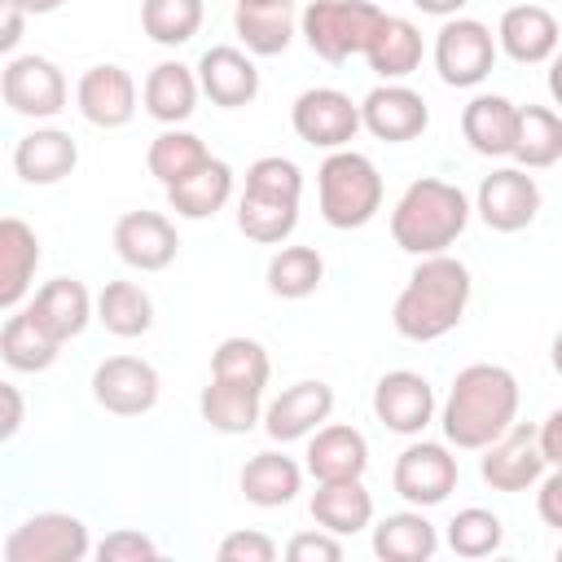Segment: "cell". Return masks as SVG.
I'll use <instances>...</instances> for the list:
<instances>
[{
    "label": "cell",
    "instance_id": "cb8c5ba5",
    "mask_svg": "<svg viewBox=\"0 0 562 562\" xmlns=\"http://www.w3.org/2000/svg\"><path fill=\"white\" fill-rule=\"evenodd\" d=\"M369 70L382 79V83H395V79H408L422 57H426V44H422V31L408 22V18H395V13H382L378 26L369 31L364 40V53Z\"/></svg>",
    "mask_w": 562,
    "mask_h": 562
},
{
    "label": "cell",
    "instance_id": "e575fe53",
    "mask_svg": "<svg viewBox=\"0 0 562 562\" xmlns=\"http://www.w3.org/2000/svg\"><path fill=\"white\" fill-rule=\"evenodd\" d=\"M373 553L382 562H426L439 553V531L422 509H400L373 527Z\"/></svg>",
    "mask_w": 562,
    "mask_h": 562
},
{
    "label": "cell",
    "instance_id": "60d3db41",
    "mask_svg": "<svg viewBox=\"0 0 562 562\" xmlns=\"http://www.w3.org/2000/svg\"><path fill=\"white\" fill-rule=\"evenodd\" d=\"M206 4L202 0H140V31L162 44V48H180L202 31Z\"/></svg>",
    "mask_w": 562,
    "mask_h": 562
},
{
    "label": "cell",
    "instance_id": "7dc6e473",
    "mask_svg": "<svg viewBox=\"0 0 562 562\" xmlns=\"http://www.w3.org/2000/svg\"><path fill=\"white\" fill-rule=\"evenodd\" d=\"M26 422V400L13 382H0V443H9Z\"/></svg>",
    "mask_w": 562,
    "mask_h": 562
},
{
    "label": "cell",
    "instance_id": "8d00e7d4",
    "mask_svg": "<svg viewBox=\"0 0 562 562\" xmlns=\"http://www.w3.org/2000/svg\"><path fill=\"white\" fill-rule=\"evenodd\" d=\"M514 167L522 171H544L562 158V119L549 105H518V127H514Z\"/></svg>",
    "mask_w": 562,
    "mask_h": 562
},
{
    "label": "cell",
    "instance_id": "1f68e13d",
    "mask_svg": "<svg viewBox=\"0 0 562 562\" xmlns=\"http://www.w3.org/2000/svg\"><path fill=\"white\" fill-rule=\"evenodd\" d=\"M228 198H233V167L224 158H206L193 176L167 184V206L180 220H211L228 206Z\"/></svg>",
    "mask_w": 562,
    "mask_h": 562
},
{
    "label": "cell",
    "instance_id": "7bdbcfd3",
    "mask_svg": "<svg viewBox=\"0 0 562 562\" xmlns=\"http://www.w3.org/2000/svg\"><path fill=\"white\" fill-rule=\"evenodd\" d=\"M92 553H97L101 562H145V558H158V544H154L145 531L119 527V531H110Z\"/></svg>",
    "mask_w": 562,
    "mask_h": 562
},
{
    "label": "cell",
    "instance_id": "5b68a950",
    "mask_svg": "<svg viewBox=\"0 0 562 562\" xmlns=\"http://www.w3.org/2000/svg\"><path fill=\"white\" fill-rule=\"evenodd\" d=\"M316 202L321 220L338 233L364 228L382 211V176L360 149H329L316 167Z\"/></svg>",
    "mask_w": 562,
    "mask_h": 562
},
{
    "label": "cell",
    "instance_id": "277c9868",
    "mask_svg": "<svg viewBox=\"0 0 562 562\" xmlns=\"http://www.w3.org/2000/svg\"><path fill=\"white\" fill-rule=\"evenodd\" d=\"M303 171L294 158L263 154L246 167V189L237 198V228L259 246H281L299 228Z\"/></svg>",
    "mask_w": 562,
    "mask_h": 562
},
{
    "label": "cell",
    "instance_id": "74e56055",
    "mask_svg": "<svg viewBox=\"0 0 562 562\" xmlns=\"http://www.w3.org/2000/svg\"><path fill=\"white\" fill-rule=\"evenodd\" d=\"M206 158H211V149L202 145V136H193V132H184V127H167V132H158V136L149 140L145 167H149V176L167 189V184L193 176Z\"/></svg>",
    "mask_w": 562,
    "mask_h": 562
},
{
    "label": "cell",
    "instance_id": "e0dca14e",
    "mask_svg": "<svg viewBox=\"0 0 562 562\" xmlns=\"http://www.w3.org/2000/svg\"><path fill=\"white\" fill-rule=\"evenodd\" d=\"M75 105L79 114L101 127V132H114V127H127L136 119V79L114 66V61H97L79 75L75 83Z\"/></svg>",
    "mask_w": 562,
    "mask_h": 562
},
{
    "label": "cell",
    "instance_id": "52a82bcc",
    "mask_svg": "<svg viewBox=\"0 0 562 562\" xmlns=\"http://www.w3.org/2000/svg\"><path fill=\"white\" fill-rule=\"evenodd\" d=\"M496 66V35L479 18H443L435 35V70L448 88H479Z\"/></svg>",
    "mask_w": 562,
    "mask_h": 562
},
{
    "label": "cell",
    "instance_id": "d4e9b609",
    "mask_svg": "<svg viewBox=\"0 0 562 562\" xmlns=\"http://www.w3.org/2000/svg\"><path fill=\"white\" fill-rule=\"evenodd\" d=\"M514 127H518V105L501 92H479L461 110V136L483 158H509Z\"/></svg>",
    "mask_w": 562,
    "mask_h": 562
},
{
    "label": "cell",
    "instance_id": "d6a6232c",
    "mask_svg": "<svg viewBox=\"0 0 562 562\" xmlns=\"http://www.w3.org/2000/svg\"><path fill=\"white\" fill-rule=\"evenodd\" d=\"M57 356H61V342L31 316V307H18L0 325V360L13 373H44L57 364Z\"/></svg>",
    "mask_w": 562,
    "mask_h": 562
},
{
    "label": "cell",
    "instance_id": "f35d334b",
    "mask_svg": "<svg viewBox=\"0 0 562 562\" xmlns=\"http://www.w3.org/2000/svg\"><path fill=\"white\" fill-rule=\"evenodd\" d=\"M268 290L277 299H307L325 281V259L316 246H281L268 259Z\"/></svg>",
    "mask_w": 562,
    "mask_h": 562
},
{
    "label": "cell",
    "instance_id": "ffe728a7",
    "mask_svg": "<svg viewBox=\"0 0 562 562\" xmlns=\"http://www.w3.org/2000/svg\"><path fill=\"white\" fill-rule=\"evenodd\" d=\"M193 75H198V92L211 97V105H220V110H241V105H250L259 97V66H255V57L233 48V44H211L198 57Z\"/></svg>",
    "mask_w": 562,
    "mask_h": 562
},
{
    "label": "cell",
    "instance_id": "7c38bea8",
    "mask_svg": "<svg viewBox=\"0 0 562 562\" xmlns=\"http://www.w3.org/2000/svg\"><path fill=\"white\" fill-rule=\"evenodd\" d=\"M540 202H544V193H540V184H536L531 171H522V167H496L492 176H483L470 211H479V220L492 233H522L540 215Z\"/></svg>",
    "mask_w": 562,
    "mask_h": 562
},
{
    "label": "cell",
    "instance_id": "7a4b0ae2",
    "mask_svg": "<svg viewBox=\"0 0 562 562\" xmlns=\"http://www.w3.org/2000/svg\"><path fill=\"white\" fill-rule=\"evenodd\" d=\"M474 294V277L457 255H422V263L408 272L404 290L395 294L391 325L408 342H435L452 334L465 321Z\"/></svg>",
    "mask_w": 562,
    "mask_h": 562
},
{
    "label": "cell",
    "instance_id": "9c48e42d",
    "mask_svg": "<svg viewBox=\"0 0 562 562\" xmlns=\"http://www.w3.org/2000/svg\"><path fill=\"white\" fill-rule=\"evenodd\" d=\"M88 553H92V540H88L83 518L61 514V509L31 514L26 522H18L4 536V558L9 562H79Z\"/></svg>",
    "mask_w": 562,
    "mask_h": 562
},
{
    "label": "cell",
    "instance_id": "c3c4849f",
    "mask_svg": "<svg viewBox=\"0 0 562 562\" xmlns=\"http://www.w3.org/2000/svg\"><path fill=\"white\" fill-rule=\"evenodd\" d=\"M536 448H540L544 465H562V413L558 408L536 426Z\"/></svg>",
    "mask_w": 562,
    "mask_h": 562
},
{
    "label": "cell",
    "instance_id": "f907efd6",
    "mask_svg": "<svg viewBox=\"0 0 562 562\" xmlns=\"http://www.w3.org/2000/svg\"><path fill=\"white\" fill-rule=\"evenodd\" d=\"M465 4H470V0H413V9H422V13H430V18H457Z\"/></svg>",
    "mask_w": 562,
    "mask_h": 562
},
{
    "label": "cell",
    "instance_id": "7402d4cb",
    "mask_svg": "<svg viewBox=\"0 0 562 562\" xmlns=\"http://www.w3.org/2000/svg\"><path fill=\"white\" fill-rule=\"evenodd\" d=\"M307 474L325 479H364L369 470V439L347 422H321L307 439Z\"/></svg>",
    "mask_w": 562,
    "mask_h": 562
},
{
    "label": "cell",
    "instance_id": "9a60e30c",
    "mask_svg": "<svg viewBox=\"0 0 562 562\" xmlns=\"http://www.w3.org/2000/svg\"><path fill=\"white\" fill-rule=\"evenodd\" d=\"M114 255L136 268V272H162L176 263L180 255V237H176V224L162 215V211H123L114 220Z\"/></svg>",
    "mask_w": 562,
    "mask_h": 562
},
{
    "label": "cell",
    "instance_id": "4fadbf2b",
    "mask_svg": "<svg viewBox=\"0 0 562 562\" xmlns=\"http://www.w3.org/2000/svg\"><path fill=\"white\" fill-rule=\"evenodd\" d=\"M162 378L140 356H110L92 369V400L114 417H140L158 404Z\"/></svg>",
    "mask_w": 562,
    "mask_h": 562
},
{
    "label": "cell",
    "instance_id": "f1b7e54d",
    "mask_svg": "<svg viewBox=\"0 0 562 562\" xmlns=\"http://www.w3.org/2000/svg\"><path fill=\"white\" fill-rule=\"evenodd\" d=\"M233 31L246 44L250 57H277L290 48L299 35V18L290 0H268V4H233Z\"/></svg>",
    "mask_w": 562,
    "mask_h": 562
},
{
    "label": "cell",
    "instance_id": "3957f363",
    "mask_svg": "<svg viewBox=\"0 0 562 562\" xmlns=\"http://www.w3.org/2000/svg\"><path fill=\"white\" fill-rule=\"evenodd\" d=\"M470 224V198L461 184L439 180V176H422L413 180L395 211H391V237L404 255H443Z\"/></svg>",
    "mask_w": 562,
    "mask_h": 562
},
{
    "label": "cell",
    "instance_id": "ac0fdd59",
    "mask_svg": "<svg viewBox=\"0 0 562 562\" xmlns=\"http://www.w3.org/2000/svg\"><path fill=\"white\" fill-rule=\"evenodd\" d=\"M479 452H483L479 474H483V483L492 492H527L549 470L540 448H536V426H522V422H514L505 435H496Z\"/></svg>",
    "mask_w": 562,
    "mask_h": 562
},
{
    "label": "cell",
    "instance_id": "44dd1931",
    "mask_svg": "<svg viewBox=\"0 0 562 562\" xmlns=\"http://www.w3.org/2000/svg\"><path fill=\"white\" fill-rule=\"evenodd\" d=\"M79 167V140L61 127H35L13 145V171L22 184H61Z\"/></svg>",
    "mask_w": 562,
    "mask_h": 562
},
{
    "label": "cell",
    "instance_id": "f6af8a7d",
    "mask_svg": "<svg viewBox=\"0 0 562 562\" xmlns=\"http://www.w3.org/2000/svg\"><path fill=\"white\" fill-rule=\"evenodd\" d=\"M285 558L290 562H338L342 558V540L329 536V531H299V536H290Z\"/></svg>",
    "mask_w": 562,
    "mask_h": 562
},
{
    "label": "cell",
    "instance_id": "f546056e",
    "mask_svg": "<svg viewBox=\"0 0 562 562\" xmlns=\"http://www.w3.org/2000/svg\"><path fill=\"white\" fill-rule=\"evenodd\" d=\"M237 487H241V496H246L250 505H259V509H281V505H290V501L299 496V487H303V465H299L294 457L268 448V452H255V457L241 465Z\"/></svg>",
    "mask_w": 562,
    "mask_h": 562
},
{
    "label": "cell",
    "instance_id": "681fc988",
    "mask_svg": "<svg viewBox=\"0 0 562 562\" xmlns=\"http://www.w3.org/2000/svg\"><path fill=\"white\" fill-rule=\"evenodd\" d=\"M26 35V13L13 0H0V57H9Z\"/></svg>",
    "mask_w": 562,
    "mask_h": 562
},
{
    "label": "cell",
    "instance_id": "836d02e7",
    "mask_svg": "<svg viewBox=\"0 0 562 562\" xmlns=\"http://www.w3.org/2000/svg\"><path fill=\"white\" fill-rule=\"evenodd\" d=\"M198 413L220 435H250L259 426V417H263V391L211 378L202 386V395H198Z\"/></svg>",
    "mask_w": 562,
    "mask_h": 562
},
{
    "label": "cell",
    "instance_id": "6da1fadb",
    "mask_svg": "<svg viewBox=\"0 0 562 562\" xmlns=\"http://www.w3.org/2000/svg\"><path fill=\"white\" fill-rule=\"evenodd\" d=\"M514 417H518V378L492 360L465 364L452 378L448 400L439 408L443 439H448V448H461V452L487 448L496 435H505L514 426Z\"/></svg>",
    "mask_w": 562,
    "mask_h": 562
},
{
    "label": "cell",
    "instance_id": "bcb514c9",
    "mask_svg": "<svg viewBox=\"0 0 562 562\" xmlns=\"http://www.w3.org/2000/svg\"><path fill=\"white\" fill-rule=\"evenodd\" d=\"M536 509H540V518H544V527H562V470L558 465H549L540 479H536Z\"/></svg>",
    "mask_w": 562,
    "mask_h": 562
},
{
    "label": "cell",
    "instance_id": "5bb4252c",
    "mask_svg": "<svg viewBox=\"0 0 562 562\" xmlns=\"http://www.w3.org/2000/svg\"><path fill=\"white\" fill-rule=\"evenodd\" d=\"M360 127L373 132L378 140L386 145H404V140H417L426 127H430V105L417 88H408L404 79L395 83H378L364 92L360 101Z\"/></svg>",
    "mask_w": 562,
    "mask_h": 562
},
{
    "label": "cell",
    "instance_id": "ba28073f",
    "mask_svg": "<svg viewBox=\"0 0 562 562\" xmlns=\"http://www.w3.org/2000/svg\"><path fill=\"white\" fill-rule=\"evenodd\" d=\"M457 479H461V465L452 457L448 443H430V439H417L395 457L391 465V487L400 501H408L413 509H430V505H443L452 492H457Z\"/></svg>",
    "mask_w": 562,
    "mask_h": 562
},
{
    "label": "cell",
    "instance_id": "d590c367",
    "mask_svg": "<svg viewBox=\"0 0 562 562\" xmlns=\"http://www.w3.org/2000/svg\"><path fill=\"white\" fill-rule=\"evenodd\" d=\"M92 316L114 338H140L154 329V299L140 281H105V290L92 299Z\"/></svg>",
    "mask_w": 562,
    "mask_h": 562
},
{
    "label": "cell",
    "instance_id": "83f0119b",
    "mask_svg": "<svg viewBox=\"0 0 562 562\" xmlns=\"http://www.w3.org/2000/svg\"><path fill=\"white\" fill-rule=\"evenodd\" d=\"M312 518L329 536H356L373 522V496L364 479H325L312 492Z\"/></svg>",
    "mask_w": 562,
    "mask_h": 562
},
{
    "label": "cell",
    "instance_id": "816d5d0a",
    "mask_svg": "<svg viewBox=\"0 0 562 562\" xmlns=\"http://www.w3.org/2000/svg\"><path fill=\"white\" fill-rule=\"evenodd\" d=\"M13 4H18V9L26 13V18H31V13L40 18V13H57V9L66 4V0H13Z\"/></svg>",
    "mask_w": 562,
    "mask_h": 562
},
{
    "label": "cell",
    "instance_id": "8fae6325",
    "mask_svg": "<svg viewBox=\"0 0 562 562\" xmlns=\"http://www.w3.org/2000/svg\"><path fill=\"white\" fill-rule=\"evenodd\" d=\"M290 127L312 149H347L360 132V105L342 88H307L290 105Z\"/></svg>",
    "mask_w": 562,
    "mask_h": 562
},
{
    "label": "cell",
    "instance_id": "8992f818",
    "mask_svg": "<svg viewBox=\"0 0 562 562\" xmlns=\"http://www.w3.org/2000/svg\"><path fill=\"white\" fill-rule=\"evenodd\" d=\"M382 9L373 0H312L299 13V35L307 40V48L325 61H347L356 53H364L369 31L378 26Z\"/></svg>",
    "mask_w": 562,
    "mask_h": 562
},
{
    "label": "cell",
    "instance_id": "4dcf8cb0",
    "mask_svg": "<svg viewBox=\"0 0 562 562\" xmlns=\"http://www.w3.org/2000/svg\"><path fill=\"white\" fill-rule=\"evenodd\" d=\"M198 75L193 66L184 61H158L149 75H145V88H140V101H145V114L176 127L184 123L193 110H198Z\"/></svg>",
    "mask_w": 562,
    "mask_h": 562
},
{
    "label": "cell",
    "instance_id": "b9f144b4",
    "mask_svg": "<svg viewBox=\"0 0 562 562\" xmlns=\"http://www.w3.org/2000/svg\"><path fill=\"white\" fill-rule=\"evenodd\" d=\"M501 540H505V522H501V514H492L483 505L457 509L448 522V549L457 558H487L501 549Z\"/></svg>",
    "mask_w": 562,
    "mask_h": 562
},
{
    "label": "cell",
    "instance_id": "d6986e66",
    "mask_svg": "<svg viewBox=\"0 0 562 562\" xmlns=\"http://www.w3.org/2000/svg\"><path fill=\"white\" fill-rule=\"evenodd\" d=\"M334 413V386L321 382V378H303L294 386H285L259 417L263 435L277 439V443H294V439H307L321 422H329Z\"/></svg>",
    "mask_w": 562,
    "mask_h": 562
},
{
    "label": "cell",
    "instance_id": "4316f807",
    "mask_svg": "<svg viewBox=\"0 0 562 562\" xmlns=\"http://www.w3.org/2000/svg\"><path fill=\"white\" fill-rule=\"evenodd\" d=\"M26 307H31V316H35L57 342L79 338V334L88 329V321H92V294H88V285L75 281V277H53V281H44Z\"/></svg>",
    "mask_w": 562,
    "mask_h": 562
},
{
    "label": "cell",
    "instance_id": "ee69618b",
    "mask_svg": "<svg viewBox=\"0 0 562 562\" xmlns=\"http://www.w3.org/2000/svg\"><path fill=\"white\" fill-rule=\"evenodd\" d=\"M220 562H272L277 558V540L272 536H263V531H228L224 540H220Z\"/></svg>",
    "mask_w": 562,
    "mask_h": 562
},
{
    "label": "cell",
    "instance_id": "30bf717a",
    "mask_svg": "<svg viewBox=\"0 0 562 562\" xmlns=\"http://www.w3.org/2000/svg\"><path fill=\"white\" fill-rule=\"evenodd\" d=\"M0 97L13 114L22 119H57L66 110V75L57 61L40 57V53H22L0 70Z\"/></svg>",
    "mask_w": 562,
    "mask_h": 562
},
{
    "label": "cell",
    "instance_id": "f5cc1de1",
    "mask_svg": "<svg viewBox=\"0 0 562 562\" xmlns=\"http://www.w3.org/2000/svg\"><path fill=\"white\" fill-rule=\"evenodd\" d=\"M237 4H268V0H237Z\"/></svg>",
    "mask_w": 562,
    "mask_h": 562
},
{
    "label": "cell",
    "instance_id": "484cf974",
    "mask_svg": "<svg viewBox=\"0 0 562 562\" xmlns=\"http://www.w3.org/2000/svg\"><path fill=\"white\" fill-rule=\"evenodd\" d=\"M40 268V237L26 220L0 215V312H13L35 281Z\"/></svg>",
    "mask_w": 562,
    "mask_h": 562
},
{
    "label": "cell",
    "instance_id": "2e32d148",
    "mask_svg": "<svg viewBox=\"0 0 562 562\" xmlns=\"http://www.w3.org/2000/svg\"><path fill=\"white\" fill-rule=\"evenodd\" d=\"M373 417L391 435H422L435 422V386L413 369H391L373 386Z\"/></svg>",
    "mask_w": 562,
    "mask_h": 562
},
{
    "label": "cell",
    "instance_id": "ab89813d",
    "mask_svg": "<svg viewBox=\"0 0 562 562\" xmlns=\"http://www.w3.org/2000/svg\"><path fill=\"white\" fill-rule=\"evenodd\" d=\"M211 378L263 391V386H268V378H272V360H268V347H263L259 338H246V334H233V338H224V342L211 351Z\"/></svg>",
    "mask_w": 562,
    "mask_h": 562
},
{
    "label": "cell",
    "instance_id": "603a6c76",
    "mask_svg": "<svg viewBox=\"0 0 562 562\" xmlns=\"http://www.w3.org/2000/svg\"><path fill=\"white\" fill-rule=\"evenodd\" d=\"M558 48V18L544 4H514L501 13L496 26V53H505L518 66H540Z\"/></svg>",
    "mask_w": 562,
    "mask_h": 562
}]
</instances>
